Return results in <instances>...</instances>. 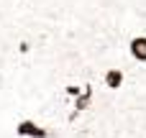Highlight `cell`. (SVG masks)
<instances>
[{"mask_svg": "<svg viewBox=\"0 0 146 138\" xmlns=\"http://www.w3.org/2000/svg\"><path fill=\"white\" fill-rule=\"evenodd\" d=\"M13 136L15 138H49L51 131H49V125L38 123L36 118H21L13 125Z\"/></svg>", "mask_w": 146, "mask_h": 138, "instance_id": "obj_1", "label": "cell"}, {"mask_svg": "<svg viewBox=\"0 0 146 138\" xmlns=\"http://www.w3.org/2000/svg\"><path fill=\"white\" fill-rule=\"evenodd\" d=\"M123 82H126V69H121V67H108V69L103 72V85H105V90L115 92V90L123 87Z\"/></svg>", "mask_w": 146, "mask_h": 138, "instance_id": "obj_3", "label": "cell"}, {"mask_svg": "<svg viewBox=\"0 0 146 138\" xmlns=\"http://www.w3.org/2000/svg\"><path fill=\"white\" fill-rule=\"evenodd\" d=\"M128 56L136 61V64H146V33H136L128 38Z\"/></svg>", "mask_w": 146, "mask_h": 138, "instance_id": "obj_2", "label": "cell"}, {"mask_svg": "<svg viewBox=\"0 0 146 138\" xmlns=\"http://www.w3.org/2000/svg\"><path fill=\"white\" fill-rule=\"evenodd\" d=\"M15 51H18L21 56H28V54L33 51V44H31L28 38H18V44H15Z\"/></svg>", "mask_w": 146, "mask_h": 138, "instance_id": "obj_4", "label": "cell"}, {"mask_svg": "<svg viewBox=\"0 0 146 138\" xmlns=\"http://www.w3.org/2000/svg\"><path fill=\"white\" fill-rule=\"evenodd\" d=\"M62 92H64V97H67V100H74V97L82 92V87H80V85H72V82H69V85H64V87H62Z\"/></svg>", "mask_w": 146, "mask_h": 138, "instance_id": "obj_5", "label": "cell"}]
</instances>
